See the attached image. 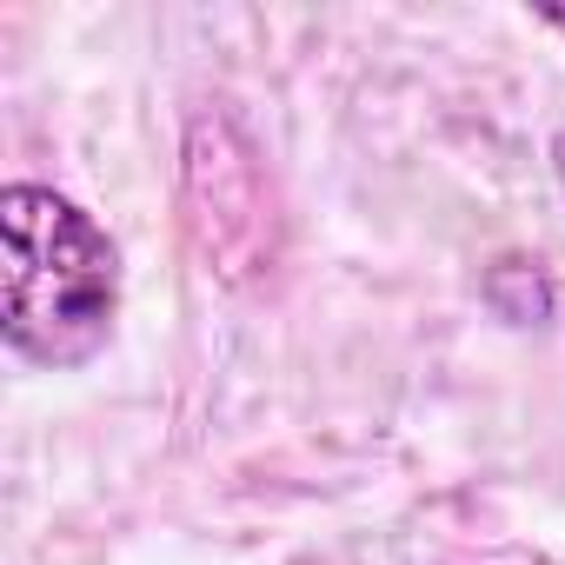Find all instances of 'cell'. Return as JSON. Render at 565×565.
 Here are the masks:
<instances>
[{
  "label": "cell",
  "instance_id": "1",
  "mask_svg": "<svg viewBox=\"0 0 565 565\" xmlns=\"http://www.w3.org/2000/svg\"><path fill=\"white\" fill-rule=\"evenodd\" d=\"M0 239H8V307H0L8 347L54 373L94 360L120 307V253L107 226L54 186H8Z\"/></svg>",
  "mask_w": 565,
  "mask_h": 565
},
{
  "label": "cell",
  "instance_id": "2",
  "mask_svg": "<svg viewBox=\"0 0 565 565\" xmlns=\"http://www.w3.org/2000/svg\"><path fill=\"white\" fill-rule=\"evenodd\" d=\"M180 220L206 273H220L226 287H259L279 266L287 246V220H279V186L266 173V153L253 134L226 114L206 107L186 120L180 140Z\"/></svg>",
  "mask_w": 565,
  "mask_h": 565
},
{
  "label": "cell",
  "instance_id": "3",
  "mask_svg": "<svg viewBox=\"0 0 565 565\" xmlns=\"http://www.w3.org/2000/svg\"><path fill=\"white\" fill-rule=\"evenodd\" d=\"M539 21H552V28L565 34V8H539Z\"/></svg>",
  "mask_w": 565,
  "mask_h": 565
},
{
  "label": "cell",
  "instance_id": "4",
  "mask_svg": "<svg viewBox=\"0 0 565 565\" xmlns=\"http://www.w3.org/2000/svg\"><path fill=\"white\" fill-rule=\"evenodd\" d=\"M552 167H558V180H565V134L552 140Z\"/></svg>",
  "mask_w": 565,
  "mask_h": 565
}]
</instances>
